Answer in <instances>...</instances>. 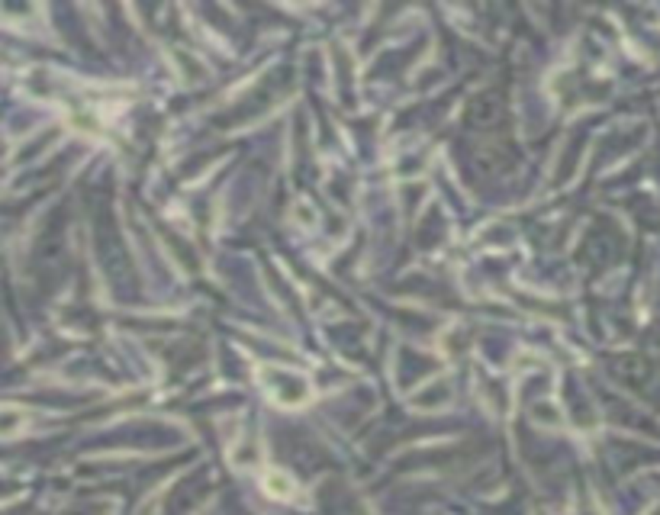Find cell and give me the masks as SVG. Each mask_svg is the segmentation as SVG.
Wrapping results in <instances>:
<instances>
[{
  "label": "cell",
  "instance_id": "cell-1",
  "mask_svg": "<svg viewBox=\"0 0 660 515\" xmlns=\"http://www.w3.org/2000/svg\"><path fill=\"white\" fill-rule=\"evenodd\" d=\"M268 483H271V493H274V496H290V483H287L283 476H281V480H277V476H271Z\"/></svg>",
  "mask_w": 660,
  "mask_h": 515
}]
</instances>
